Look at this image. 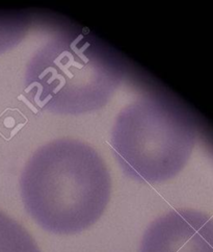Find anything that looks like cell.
<instances>
[{"label": "cell", "instance_id": "1", "mask_svg": "<svg viewBox=\"0 0 213 252\" xmlns=\"http://www.w3.org/2000/svg\"><path fill=\"white\" fill-rule=\"evenodd\" d=\"M20 191L25 210L41 227L72 235L100 219L110 199L111 179L93 147L59 139L31 156L21 174Z\"/></svg>", "mask_w": 213, "mask_h": 252}, {"label": "cell", "instance_id": "2", "mask_svg": "<svg viewBox=\"0 0 213 252\" xmlns=\"http://www.w3.org/2000/svg\"><path fill=\"white\" fill-rule=\"evenodd\" d=\"M122 78L121 59L111 48L71 32L52 39L31 58L25 91L42 111L78 115L104 106Z\"/></svg>", "mask_w": 213, "mask_h": 252}, {"label": "cell", "instance_id": "3", "mask_svg": "<svg viewBox=\"0 0 213 252\" xmlns=\"http://www.w3.org/2000/svg\"><path fill=\"white\" fill-rule=\"evenodd\" d=\"M196 139V124L183 105L171 97L147 95L120 112L110 146L128 177L154 185L181 172Z\"/></svg>", "mask_w": 213, "mask_h": 252}, {"label": "cell", "instance_id": "4", "mask_svg": "<svg viewBox=\"0 0 213 252\" xmlns=\"http://www.w3.org/2000/svg\"><path fill=\"white\" fill-rule=\"evenodd\" d=\"M139 252H213V218L194 210H174L146 230Z\"/></svg>", "mask_w": 213, "mask_h": 252}, {"label": "cell", "instance_id": "5", "mask_svg": "<svg viewBox=\"0 0 213 252\" xmlns=\"http://www.w3.org/2000/svg\"><path fill=\"white\" fill-rule=\"evenodd\" d=\"M0 252H41L21 224L0 211Z\"/></svg>", "mask_w": 213, "mask_h": 252}]
</instances>
